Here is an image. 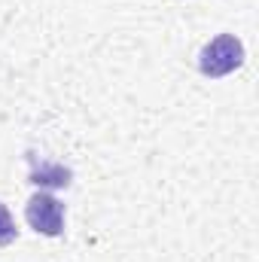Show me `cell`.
I'll use <instances>...</instances> for the list:
<instances>
[{
  "label": "cell",
  "instance_id": "obj_1",
  "mask_svg": "<svg viewBox=\"0 0 259 262\" xmlns=\"http://www.w3.org/2000/svg\"><path fill=\"white\" fill-rule=\"evenodd\" d=\"M247 52H244V43L235 37V34H217L201 52H198V70L207 76V79H223L229 73H235L238 67L244 64Z\"/></svg>",
  "mask_w": 259,
  "mask_h": 262
},
{
  "label": "cell",
  "instance_id": "obj_2",
  "mask_svg": "<svg viewBox=\"0 0 259 262\" xmlns=\"http://www.w3.org/2000/svg\"><path fill=\"white\" fill-rule=\"evenodd\" d=\"M25 220L37 235L58 238L64 232V204L49 192H37L25 204Z\"/></svg>",
  "mask_w": 259,
  "mask_h": 262
},
{
  "label": "cell",
  "instance_id": "obj_3",
  "mask_svg": "<svg viewBox=\"0 0 259 262\" xmlns=\"http://www.w3.org/2000/svg\"><path fill=\"white\" fill-rule=\"evenodd\" d=\"M70 168L64 165H55V162H40L31 168V183L34 186H43V189H64L70 186Z\"/></svg>",
  "mask_w": 259,
  "mask_h": 262
},
{
  "label": "cell",
  "instance_id": "obj_4",
  "mask_svg": "<svg viewBox=\"0 0 259 262\" xmlns=\"http://www.w3.org/2000/svg\"><path fill=\"white\" fill-rule=\"evenodd\" d=\"M18 238V229H15V220L9 213L6 204H0V247H9L12 241Z\"/></svg>",
  "mask_w": 259,
  "mask_h": 262
}]
</instances>
